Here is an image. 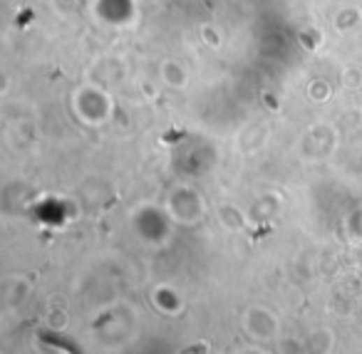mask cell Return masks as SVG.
Here are the masks:
<instances>
[{
    "label": "cell",
    "instance_id": "cell-1",
    "mask_svg": "<svg viewBox=\"0 0 362 354\" xmlns=\"http://www.w3.org/2000/svg\"><path fill=\"white\" fill-rule=\"evenodd\" d=\"M191 354H203V347H194V352Z\"/></svg>",
    "mask_w": 362,
    "mask_h": 354
}]
</instances>
